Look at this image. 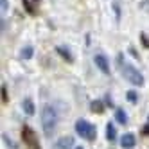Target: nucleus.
Wrapping results in <instances>:
<instances>
[{
    "mask_svg": "<svg viewBox=\"0 0 149 149\" xmlns=\"http://www.w3.org/2000/svg\"><path fill=\"white\" fill-rule=\"evenodd\" d=\"M93 63L97 65V68L101 72H104L106 76H110V72H111L110 70V61H108V58H106L104 54H97V56L93 58Z\"/></svg>",
    "mask_w": 149,
    "mask_h": 149,
    "instance_id": "39448f33",
    "label": "nucleus"
},
{
    "mask_svg": "<svg viewBox=\"0 0 149 149\" xmlns=\"http://www.w3.org/2000/svg\"><path fill=\"white\" fill-rule=\"evenodd\" d=\"M76 133L83 138H86V140H90V142L95 140V126L88 124L84 119L76 120Z\"/></svg>",
    "mask_w": 149,
    "mask_h": 149,
    "instance_id": "7ed1b4c3",
    "label": "nucleus"
},
{
    "mask_svg": "<svg viewBox=\"0 0 149 149\" xmlns=\"http://www.w3.org/2000/svg\"><path fill=\"white\" fill-rule=\"evenodd\" d=\"M24 7H25V11L29 15H38V9L34 7V4L31 2V0H24Z\"/></svg>",
    "mask_w": 149,
    "mask_h": 149,
    "instance_id": "4468645a",
    "label": "nucleus"
},
{
    "mask_svg": "<svg viewBox=\"0 0 149 149\" xmlns=\"http://www.w3.org/2000/svg\"><path fill=\"white\" fill-rule=\"evenodd\" d=\"M0 7H2V11H7V9H9V2H7V0H0Z\"/></svg>",
    "mask_w": 149,
    "mask_h": 149,
    "instance_id": "f3484780",
    "label": "nucleus"
},
{
    "mask_svg": "<svg viewBox=\"0 0 149 149\" xmlns=\"http://www.w3.org/2000/svg\"><path fill=\"white\" fill-rule=\"evenodd\" d=\"M58 122H59V115L54 110V106H43V110H41V126H43V131L47 136L54 135Z\"/></svg>",
    "mask_w": 149,
    "mask_h": 149,
    "instance_id": "f03ea898",
    "label": "nucleus"
},
{
    "mask_svg": "<svg viewBox=\"0 0 149 149\" xmlns=\"http://www.w3.org/2000/svg\"><path fill=\"white\" fill-rule=\"evenodd\" d=\"M140 41H142V47H144V49H149V38H147L144 33H140Z\"/></svg>",
    "mask_w": 149,
    "mask_h": 149,
    "instance_id": "dca6fc26",
    "label": "nucleus"
},
{
    "mask_svg": "<svg viewBox=\"0 0 149 149\" xmlns=\"http://www.w3.org/2000/svg\"><path fill=\"white\" fill-rule=\"evenodd\" d=\"M34 56V49L33 47H24L22 50H20V58L22 59H31Z\"/></svg>",
    "mask_w": 149,
    "mask_h": 149,
    "instance_id": "ddd939ff",
    "label": "nucleus"
},
{
    "mask_svg": "<svg viewBox=\"0 0 149 149\" xmlns=\"http://www.w3.org/2000/svg\"><path fill=\"white\" fill-rule=\"evenodd\" d=\"M2 101L7 102V90H6V86H2Z\"/></svg>",
    "mask_w": 149,
    "mask_h": 149,
    "instance_id": "a211bd4d",
    "label": "nucleus"
},
{
    "mask_svg": "<svg viewBox=\"0 0 149 149\" xmlns=\"http://www.w3.org/2000/svg\"><path fill=\"white\" fill-rule=\"evenodd\" d=\"M76 149H84V147H81V146H76Z\"/></svg>",
    "mask_w": 149,
    "mask_h": 149,
    "instance_id": "aec40b11",
    "label": "nucleus"
},
{
    "mask_svg": "<svg viewBox=\"0 0 149 149\" xmlns=\"http://www.w3.org/2000/svg\"><path fill=\"white\" fill-rule=\"evenodd\" d=\"M52 149H74V138L72 136H61Z\"/></svg>",
    "mask_w": 149,
    "mask_h": 149,
    "instance_id": "423d86ee",
    "label": "nucleus"
},
{
    "mask_svg": "<svg viewBox=\"0 0 149 149\" xmlns=\"http://www.w3.org/2000/svg\"><path fill=\"white\" fill-rule=\"evenodd\" d=\"M22 110H24V113L25 115H34V101L31 99V97H25L24 101H22Z\"/></svg>",
    "mask_w": 149,
    "mask_h": 149,
    "instance_id": "1a4fd4ad",
    "label": "nucleus"
},
{
    "mask_svg": "<svg viewBox=\"0 0 149 149\" xmlns=\"http://www.w3.org/2000/svg\"><path fill=\"white\" fill-rule=\"evenodd\" d=\"M115 119L119 120V124H127V115H126V111L122 110V108H119V110H115Z\"/></svg>",
    "mask_w": 149,
    "mask_h": 149,
    "instance_id": "9b49d317",
    "label": "nucleus"
},
{
    "mask_svg": "<svg viewBox=\"0 0 149 149\" xmlns=\"http://www.w3.org/2000/svg\"><path fill=\"white\" fill-rule=\"evenodd\" d=\"M106 138H108L110 142H113L115 138H117V131H115V126L110 122L108 126H106Z\"/></svg>",
    "mask_w": 149,
    "mask_h": 149,
    "instance_id": "f8f14e48",
    "label": "nucleus"
},
{
    "mask_svg": "<svg viewBox=\"0 0 149 149\" xmlns=\"http://www.w3.org/2000/svg\"><path fill=\"white\" fill-rule=\"evenodd\" d=\"M142 133H144V135H146V136H147V135H149V126H144V130H142Z\"/></svg>",
    "mask_w": 149,
    "mask_h": 149,
    "instance_id": "6ab92c4d",
    "label": "nucleus"
},
{
    "mask_svg": "<svg viewBox=\"0 0 149 149\" xmlns=\"http://www.w3.org/2000/svg\"><path fill=\"white\" fill-rule=\"evenodd\" d=\"M56 52L65 59L67 63H74V56H72V52H70V49L68 47H65V45H59V47H56Z\"/></svg>",
    "mask_w": 149,
    "mask_h": 149,
    "instance_id": "6e6552de",
    "label": "nucleus"
},
{
    "mask_svg": "<svg viewBox=\"0 0 149 149\" xmlns=\"http://www.w3.org/2000/svg\"><path fill=\"white\" fill-rule=\"evenodd\" d=\"M90 110L93 113H102L104 111V102L102 101H92L90 102Z\"/></svg>",
    "mask_w": 149,
    "mask_h": 149,
    "instance_id": "9d476101",
    "label": "nucleus"
},
{
    "mask_svg": "<svg viewBox=\"0 0 149 149\" xmlns=\"http://www.w3.org/2000/svg\"><path fill=\"white\" fill-rule=\"evenodd\" d=\"M117 65L120 67L122 76L126 77V81H127V83H131L133 86H144V83H146V81H144L142 72H140V70H136L133 65H130V63H126L122 54L117 56Z\"/></svg>",
    "mask_w": 149,
    "mask_h": 149,
    "instance_id": "f257e3e1",
    "label": "nucleus"
},
{
    "mask_svg": "<svg viewBox=\"0 0 149 149\" xmlns=\"http://www.w3.org/2000/svg\"><path fill=\"white\" fill-rule=\"evenodd\" d=\"M22 140L31 147V149H38L40 147V142H38V138L34 135V131L31 130L29 126H24L22 127Z\"/></svg>",
    "mask_w": 149,
    "mask_h": 149,
    "instance_id": "20e7f679",
    "label": "nucleus"
},
{
    "mask_svg": "<svg viewBox=\"0 0 149 149\" xmlns=\"http://www.w3.org/2000/svg\"><path fill=\"white\" fill-rule=\"evenodd\" d=\"M120 146L124 147V149H131L135 144H136V140H135V135L133 133H124L122 136H120Z\"/></svg>",
    "mask_w": 149,
    "mask_h": 149,
    "instance_id": "0eeeda50",
    "label": "nucleus"
},
{
    "mask_svg": "<svg viewBox=\"0 0 149 149\" xmlns=\"http://www.w3.org/2000/svg\"><path fill=\"white\" fill-rule=\"evenodd\" d=\"M126 99L130 101V102H136L138 101V95H136V92H133V90H130L126 93Z\"/></svg>",
    "mask_w": 149,
    "mask_h": 149,
    "instance_id": "2eb2a0df",
    "label": "nucleus"
}]
</instances>
